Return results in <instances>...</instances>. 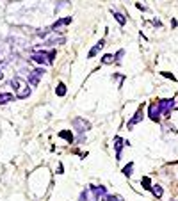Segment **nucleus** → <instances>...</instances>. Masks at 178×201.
I'll list each match as a JSON object with an SVG mask.
<instances>
[{
  "mask_svg": "<svg viewBox=\"0 0 178 201\" xmlns=\"http://www.w3.org/2000/svg\"><path fill=\"white\" fill-rule=\"evenodd\" d=\"M11 86L14 89V96L20 98V100H25V98L30 96V87L25 80H23L22 77H14L11 80Z\"/></svg>",
  "mask_w": 178,
  "mask_h": 201,
  "instance_id": "nucleus-1",
  "label": "nucleus"
},
{
  "mask_svg": "<svg viewBox=\"0 0 178 201\" xmlns=\"http://www.w3.org/2000/svg\"><path fill=\"white\" fill-rule=\"evenodd\" d=\"M9 57H11V45L4 39H0V62L2 64L9 62Z\"/></svg>",
  "mask_w": 178,
  "mask_h": 201,
  "instance_id": "nucleus-2",
  "label": "nucleus"
},
{
  "mask_svg": "<svg viewBox=\"0 0 178 201\" xmlns=\"http://www.w3.org/2000/svg\"><path fill=\"white\" fill-rule=\"evenodd\" d=\"M159 103V109L164 116H167L171 112V109H175V100L173 98H167V100H160V102H157Z\"/></svg>",
  "mask_w": 178,
  "mask_h": 201,
  "instance_id": "nucleus-3",
  "label": "nucleus"
},
{
  "mask_svg": "<svg viewBox=\"0 0 178 201\" xmlns=\"http://www.w3.org/2000/svg\"><path fill=\"white\" fill-rule=\"evenodd\" d=\"M45 75V70L43 68H36V70L29 71V84L30 86H38L39 84V78Z\"/></svg>",
  "mask_w": 178,
  "mask_h": 201,
  "instance_id": "nucleus-4",
  "label": "nucleus"
},
{
  "mask_svg": "<svg viewBox=\"0 0 178 201\" xmlns=\"http://www.w3.org/2000/svg\"><path fill=\"white\" fill-rule=\"evenodd\" d=\"M73 126H75L80 134H84L86 130H89V128H91V123H89V121H86V119H82V118H75V119H73Z\"/></svg>",
  "mask_w": 178,
  "mask_h": 201,
  "instance_id": "nucleus-5",
  "label": "nucleus"
},
{
  "mask_svg": "<svg viewBox=\"0 0 178 201\" xmlns=\"http://www.w3.org/2000/svg\"><path fill=\"white\" fill-rule=\"evenodd\" d=\"M160 109H159V103H150L148 107V116H150L151 121H160Z\"/></svg>",
  "mask_w": 178,
  "mask_h": 201,
  "instance_id": "nucleus-6",
  "label": "nucleus"
},
{
  "mask_svg": "<svg viewBox=\"0 0 178 201\" xmlns=\"http://www.w3.org/2000/svg\"><path fill=\"white\" fill-rule=\"evenodd\" d=\"M91 192H93V196H95L96 199H105L107 198V189L103 187V185H98V187H91Z\"/></svg>",
  "mask_w": 178,
  "mask_h": 201,
  "instance_id": "nucleus-7",
  "label": "nucleus"
},
{
  "mask_svg": "<svg viewBox=\"0 0 178 201\" xmlns=\"http://www.w3.org/2000/svg\"><path fill=\"white\" fill-rule=\"evenodd\" d=\"M30 59H32L34 62H38V64H50V61H48V55H46V52H43V54H34Z\"/></svg>",
  "mask_w": 178,
  "mask_h": 201,
  "instance_id": "nucleus-8",
  "label": "nucleus"
},
{
  "mask_svg": "<svg viewBox=\"0 0 178 201\" xmlns=\"http://www.w3.org/2000/svg\"><path fill=\"white\" fill-rule=\"evenodd\" d=\"M123 139L119 135H116L114 137V150H116V160H119L121 158V148H123Z\"/></svg>",
  "mask_w": 178,
  "mask_h": 201,
  "instance_id": "nucleus-9",
  "label": "nucleus"
},
{
  "mask_svg": "<svg viewBox=\"0 0 178 201\" xmlns=\"http://www.w3.org/2000/svg\"><path fill=\"white\" fill-rule=\"evenodd\" d=\"M103 45H105V41H103V39H100V41H98V43H96L95 46H93V48L89 50V54H87L89 59H93V57H95V55L98 54V52H100L102 48H103Z\"/></svg>",
  "mask_w": 178,
  "mask_h": 201,
  "instance_id": "nucleus-10",
  "label": "nucleus"
},
{
  "mask_svg": "<svg viewBox=\"0 0 178 201\" xmlns=\"http://www.w3.org/2000/svg\"><path fill=\"white\" fill-rule=\"evenodd\" d=\"M143 109H137V112H135V114H134V118L130 121H128V128H132V126H135L137 125V123H139L141 119H143Z\"/></svg>",
  "mask_w": 178,
  "mask_h": 201,
  "instance_id": "nucleus-11",
  "label": "nucleus"
},
{
  "mask_svg": "<svg viewBox=\"0 0 178 201\" xmlns=\"http://www.w3.org/2000/svg\"><path fill=\"white\" fill-rule=\"evenodd\" d=\"M71 23V16H66V18H61V20H57L54 25H52V29L54 30H57V29H61V27H66V25H70Z\"/></svg>",
  "mask_w": 178,
  "mask_h": 201,
  "instance_id": "nucleus-12",
  "label": "nucleus"
},
{
  "mask_svg": "<svg viewBox=\"0 0 178 201\" xmlns=\"http://www.w3.org/2000/svg\"><path fill=\"white\" fill-rule=\"evenodd\" d=\"M14 96H13L11 93H0V105H6L9 102H13Z\"/></svg>",
  "mask_w": 178,
  "mask_h": 201,
  "instance_id": "nucleus-13",
  "label": "nucleus"
},
{
  "mask_svg": "<svg viewBox=\"0 0 178 201\" xmlns=\"http://www.w3.org/2000/svg\"><path fill=\"white\" fill-rule=\"evenodd\" d=\"M59 137L61 139H66L70 144H73V141H75V137H73V134L71 132H68V130H62V132H59Z\"/></svg>",
  "mask_w": 178,
  "mask_h": 201,
  "instance_id": "nucleus-14",
  "label": "nucleus"
},
{
  "mask_svg": "<svg viewBox=\"0 0 178 201\" xmlns=\"http://www.w3.org/2000/svg\"><path fill=\"white\" fill-rule=\"evenodd\" d=\"M151 192H153V196H155L157 199H160L162 198V194H164V190H162V187L160 185H151Z\"/></svg>",
  "mask_w": 178,
  "mask_h": 201,
  "instance_id": "nucleus-15",
  "label": "nucleus"
},
{
  "mask_svg": "<svg viewBox=\"0 0 178 201\" xmlns=\"http://www.w3.org/2000/svg\"><path fill=\"white\" fill-rule=\"evenodd\" d=\"M112 14H114V18H116V22L119 23V25H125V23H127V18H125V14H121V13H116V11H112Z\"/></svg>",
  "mask_w": 178,
  "mask_h": 201,
  "instance_id": "nucleus-16",
  "label": "nucleus"
},
{
  "mask_svg": "<svg viewBox=\"0 0 178 201\" xmlns=\"http://www.w3.org/2000/svg\"><path fill=\"white\" fill-rule=\"evenodd\" d=\"M55 94L57 96H64V94H66V86H64L62 82H59V86L55 87Z\"/></svg>",
  "mask_w": 178,
  "mask_h": 201,
  "instance_id": "nucleus-17",
  "label": "nucleus"
},
{
  "mask_svg": "<svg viewBox=\"0 0 178 201\" xmlns=\"http://www.w3.org/2000/svg\"><path fill=\"white\" fill-rule=\"evenodd\" d=\"M114 61H116V57H114V55L107 54V55H103V57H102V64H112Z\"/></svg>",
  "mask_w": 178,
  "mask_h": 201,
  "instance_id": "nucleus-18",
  "label": "nucleus"
},
{
  "mask_svg": "<svg viewBox=\"0 0 178 201\" xmlns=\"http://www.w3.org/2000/svg\"><path fill=\"white\" fill-rule=\"evenodd\" d=\"M132 169H134V162H128L127 166L123 167V174H125V176H130V174H132Z\"/></svg>",
  "mask_w": 178,
  "mask_h": 201,
  "instance_id": "nucleus-19",
  "label": "nucleus"
},
{
  "mask_svg": "<svg viewBox=\"0 0 178 201\" xmlns=\"http://www.w3.org/2000/svg\"><path fill=\"white\" fill-rule=\"evenodd\" d=\"M141 185H143L144 189H151V180L148 178V176H144V178L141 180Z\"/></svg>",
  "mask_w": 178,
  "mask_h": 201,
  "instance_id": "nucleus-20",
  "label": "nucleus"
},
{
  "mask_svg": "<svg viewBox=\"0 0 178 201\" xmlns=\"http://www.w3.org/2000/svg\"><path fill=\"white\" fill-rule=\"evenodd\" d=\"M105 199H107V201H125L121 196H112V194H107Z\"/></svg>",
  "mask_w": 178,
  "mask_h": 201,
  "instance_id": "nucleus-21",
  "label": "nucleus"
},
{
  "mask_svg": "<svg viewBox=\"0 0 178 201\" xmlns=\"http://www.w3.org/2000/svg\"><path fill=\"white\" fill-rule=\"evenodd\" d=\"M55 50H50V52H46V55H48V61H50V64L54 62V59H55Z\"/></svg>",
  "mask_w": 178,
  "mask_h": 201,
  "instance_id": "nucleus-22",
  "label": "nucleus"
},
{
  "mask_svg": "<svg viewBox=\"0 0 178 201\" xmlns=\"http://www.w3.org/2000/svg\"><path fill=\"white\" fill-rule=\"evenodd\" d=\"M162 77H166V78H171V80H176V78H175V75H173V73H169V71H162Z\"/></svg>",
  "mask_w": 178,
  "mask_h": 201,
  "instance_id": "nucleus-23",
  "label": "nucleus"
},
{
  "mask_svg": "<svg viewBox=\"0 0 178 201\" xmlns=\"http://www.w3.org/2000/svg\"><path fill=\"white\" fill-rule=\"evenodd\" d=\"M123 54H125V52H123V50H119V52H118V54L114 55V57H116V61H118V59H121V57H123Z\"/></svg>",
  "mask_w": 178,
  "mask_h": 201,
  "instance_id": "nucleus-24",
  "label": "nucleus"
},
{
  "mask_svg": "<svg viewBox=\"0 0 178 201\" xmlns=\"http://www.w3.org/2000/svg\"><path fill=\"white\" fill-rule=\"evenodd\" d=\"M137 9H141V11H146V7L143 6V4H137Z\"/></svg>",
  "mask_w": 178,
  "mask_h": 201,
  "instance_id": "nucleus-25",
  "label": "nucleus"
},
{
  "mask_svg": "<svg viewBox=\"0 0 178 201\" xmlns=\"http://www.w3.org/2000/svg\"><path fill=\"white\" fill-rule=\"evenodd\" d=\"M2 78H4V73H2V70H0V80H2Z\"/></svg>",
  "mask_w": 178,
  "mask_h": 201,
  "instance_id": "nucleus-26",
  "label": "nucleus"
}]
</instances>
